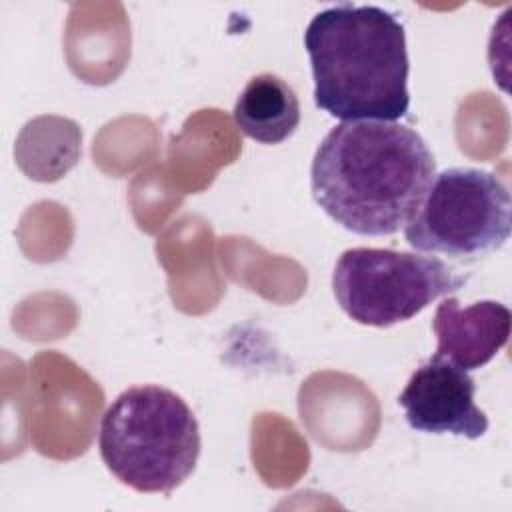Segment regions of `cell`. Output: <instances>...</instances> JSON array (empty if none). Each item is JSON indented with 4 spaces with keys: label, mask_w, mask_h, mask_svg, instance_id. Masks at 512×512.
<instances>
[{
    "label": "cell",
    "mask_w": 512,
    "mask_h": 512,
    "mask_svg": "<svg viewBox=\"0 0 512 512\" xmlns=\"http://www.w3.org/2000/svg\"><path fill=\"white\" fill-rule=\"evenodd\" d=\"M232 114L244 136L260 144H280L300 124V102L280 76L262 72L248 80Z\"/></svg>",
    "instance_id": "obj_8"
},
{
    "label": "cell",
    "mask_w": 512,
    "mask_h": 512,
    "mask_svg": "<svg viewBox=\"0 0 512 512\" xmlns=\"http://www.w3.org/2000/svg\"><path fill=\"white\" fill-rule=\"evenodd\" d=\"M474 378L434 354L420 364L398 396L408 426L426 434H454L476 440L488 430V416L474 402Z\"/></svg>",
    "instance_id": "obj_6"
},
{
    "label": "cell",
    "mask_w": 512,
    "mask_h": 512,
    "mask_svg": "<svg viewBox=\"0 0 512 512\" xmlns=\"http://www.w3.org/2000/svg\"><path fill=\"white\" fill-rule=\"evenodd\" d=\"M100 458L126 486L168 494L196 468L200 428L190 406L156 384L116 396L100 420Z\"/></svg>",
    "instance_id": "obj_3"
},
{
    "label": "cell",
    "mask_w": 512,
    "mask_h": 512,
    "mask_svg": "<svg viewBox=\"0 0 512 512\" xmlns=\"http://www.w3.org/2000/svg\"><path fill=\"white\" fill-rule=\"evenodd\" d=\"M434 176V156L414 128L350 120L336 124L316 148L310 188L344 230L390 236L416 216Z\"/></svg>",
    "instance_id": "obj_1"
},
{
    "label": "cell",
    "mask_w": 512,
    "mask_h": 512,
    "mask_svg": "<svg viewBox=\"0 0 512 512\" xmlns=\"http://www.w3.org/2000/svg\"><path fill=\"white\" fill-rule=\"evenodd\" d=\"M80 128L76 122L58 116H40L30 120L16 142V160L20 168L36 178L48 150V182L64 176L80 156Z\"/></svg>",
    "instance_id": "obj_9"
},
{
    "label": "cell",
    "mask_w": 512,
    "mask_h": 512,
    "mask_svg": "<svg viewBox=\"0 0 512 512\" xmlns=\"http://www.w3.org/2000/svg\"><path fill=\"white\" fill-rule=\"evenodd\" d=\"M304 48L320 110L342 122L406 116V32L392 12L356 4L320 10L304 32Z\"/></svg>",
    "instance_id": "obj_2"
},
{
    "label": "cell",
    "mask_w": 512,
    "mask_h": 512,
    "mask_svg": "<svg viewBox=\"0 0 512 512\" xmlns=\"http://www.w3.org/2000/svg\"><path fill=\"white\" fill-rule=\"evenodd\" d=\"M464 284V276L434 256L390 248H348L332 272L340 308L354 322L376 328L406 322Z\"/></svg>",
    "instance_id": "obj_4"
},
{
    "label": "cell",
    "mask_w": 512,
    "mask_h": 512,
    "mask_svg": "<svg viewBox=\"0 0 512 512\" xmlns=\"http://www.w3.org/2000/svg\"><path fill=\"white\" fill-rule=\"evenodd\" d=\"M510 192L492 172L448 168L434 176L406 242L426 254L474 258L502 248L510 236Z\"/></svg>",
    "instance_id": "obj_5"
},
{
    "label": "cell",
    "mask_w": 512,
    "mask_h": 512,
    "mask_svg": "<svg viewBox=\"0 0 512 512\" xmlns=\"http://www.w3.org/2000/svg\"><path fill=\"white\" fill-rule=\"evenodd\" d=\"M510 320V310L502 302L480 300L460 306L456 298H444L432 320L436 354L466 372L482 368L506 346Z\"/></svg>",
    "instance_id": "obj_7"
}]
</instances>
